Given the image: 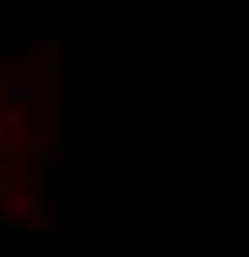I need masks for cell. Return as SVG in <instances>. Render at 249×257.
Instances as JSON below:
<instances>
[{
    "label": "cell",
    "mask_w": 249,
    "mask_h": 257,
    "mask_svg": "<svg viewBox=\"0 0 249 257\" xmlns=\"http://www.w3.org/2000/svg\"><path fill=\"white\" fill-rule=\"evenodd\" d=\"M4 91H8L12 99H24V95H28V67H24V64L4 67Z\"/></svg>",
    "instance_id": "obj_1"
},
{
    "label": "cell",
    "mask_w": 249,
    "mask_h": 257,
    "mask_svg": "<svg viewBox=\"0 0 249 257\" xmlns=\"http://www.w3.org/2000/svg\"><path fill=\"white\" fill-rule=\"evenodd\" d=\"M40 206H36V198H8L4 202V214L8 218H32Z\"/></svg>",
    "instance_id": "obj_2"
}]
</instances>
